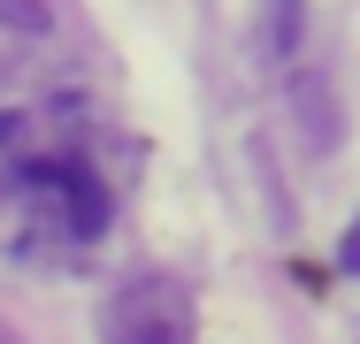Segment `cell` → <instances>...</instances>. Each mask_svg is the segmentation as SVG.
I'll use <instances>...</instances> for the list:
<instances>
[{"instance_id":"6da1fadb","label":"cell","mask_w":360,"mask_h":344,"mask_svg":"<svg viewBox=\"0 0 360 344\" xmlns=\"http://www.w3.org/2000/svg\"><path fill=\"white\" fill-rule=\"evenodd\" d=\"M115 192L100 176L92 123L77 100H39L0 115V237L23 260H62L100 245Z\"/></svg>"},{"instance_id":"7a4b0ae2","label":"cell","mask_w":360,"mask_h":344,"mask_svg":"<svg viewBox=\"0 0 360 344\" xmlns=\"http://www.w3.org/2000/svg\"><path fill=\"white\" fill-rule=\"evenodd\" d=\"M108 344H192V298L169 275H139L108 306Z\"/></svg>"},{"instance_id":"3957f363","label":"cell","mask_w":360,"mask_h":344,"mask_svg":"<svg viewBox=\"0 0 360 344\" xmlns=\"http://www.w3.org/2000/svg\"><path fill=\"white\" fill-rule=\"evenodd\" d=\"M291 39H299V0H269V54H291Z\"/></svg>"},{"instance_id":"277c9868","label":"cell","mask_w":360,"mask_h":344,"mask_svg":"<svg viewBox=\"0 0 360 344\" xmlns=\"http://www.w3.org/2000/svg\"><path fill=\"white\" fill-rule=\"evenodd\" d=\"M0 15H8V23H31V31L46 23V15H39V0H0Z\"/></svg>"},{"instance_id":"5b68a950","label":"cell","mask_w":360,"mask_h":344,"mask_svg":"<svg viewBox=\"0 0 360 344\" xmlns=\"http://www.w3.org/2000/svg\"><path fill=\"white\" fill-rule=\"evenodd\" d=\"M338 268H345V275H360V222L345 230V245H338Z\"/></svg>"}]
</instances>
